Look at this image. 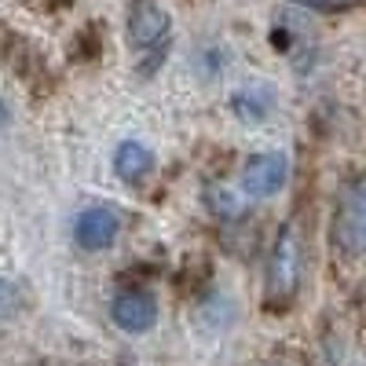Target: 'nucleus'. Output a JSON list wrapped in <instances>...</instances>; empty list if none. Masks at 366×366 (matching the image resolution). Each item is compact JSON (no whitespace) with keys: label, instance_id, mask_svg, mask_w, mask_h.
Returning a JSON list of instances; mask_svg holds the SVG:
<instances>
[{"label":"nucleus","instance_id":"1","mask_svg":"<svg viewBox=\"0 0 366 366\" xmlns=\"http://www.w3.org/2000/svg\"><path fill=\"white\" fill-rule=\"evenodd\" d=\"M300 274H304V238H300V227L290 220L279 231L267 257V300L271 304L293 300L300 290Z\"/></svg>","mask_w":366,"mask_h":366},{"label":"nucleus","instance_id":"2","mask_svg":"<svg viewBox=\"0 0 366 366\" xmlns=\"http://www.w3.org/2000/svg\"><path fill=\"white\" fill-rule=\"evenodd\" d=\"M333 246L345 257H366V176H355L341 187L333 209Z\"/></svg>","mask_w":366,"mask_h":366},{"label":"nucleus","instance_id":"4","mask_svg":"<svg viewBox=\"0 0 366 366\" xmlns=\"http://www.w3.org/2000/svg\"><path fill=\"white\" fill-rule=\"evenodd\" d=\"M286 176H290V162L286 154H253L242 169V187L253 198H267V194H279L286 187Z\"/></svg>","mask_w":366,"mask_h":366},{"label":"nucleus","instance_id":"8","mask_svg":"<svg viewBox=\"0 0 366 366\" xmlns=\"http://www.w3.org/2000/svg\"><path fill=\"white\" fill-rule=\"evenodd\" d=\"M19 308H22V293L15 290V282L0 279V319H4V315H15Z\"/></svg>","mask_w":366,"mask_h":366},{"label":"nucleus","instance_id":"10","mask_svg":"<svg viewBox=\"0 0 366 366\" xmlns=\"http://www.w3.org/2000/svg\"><path fill=\"white\" fill-rule=\"evenodd\" d=\"M4 121H8V107H4V99H0V129H4Z\"/></svg>","mask_w":366,"mask_h":366},{"label":"nucleus","instance_id":"5","mask_svg":"<svg viewBox=\"0 0 366 366\" xmlns=\"http://www.w3.org/2000/svg\"><path fill=\"white\" fill-rule=\"evenodd\" d=\"M169 37V15L154 0H132L129 8V41L136 48H158Z\"/></svg>","mask_w":366,"mask_h":366},{"label":"nucleus","instance_id":"3","mask_svg":"<svg viewBox=\"0 0 366 366\" xmlns=\"http://www.w3.org/2000/svg\"><path fill=\"white\" fill-rule=\"evenodd\" d=\"M117 234H121V217L110 205H92L74 220V242L88 253L110 249L117 242Z\"/></svg>","mask_w":366,"mask_h":366},{"label":"nucleus","instance_id":"7","mask_svg":"<svg viewBox=\"0 0 366 366\" xmlns=\"http://www.w3.org/2000/svg\"><path fill=\"white\" fill-rule=\"evenodd\" d=\"M114 172L125 179V183H143L150 172H154V154L136 143V139H125L117 150H114Z\"/></svg>","mask_w":366,"mask_h":366},{"label":"nucleus","instance_id":"6","mask_svg":"<svg viewBox=\"0 0 366 366\" xmlns=\"http://www.w3.org/2000/svg\"><path fill=\"white\" fill-rule=\"evenodd\" d=\"M110 315L125 333H147L158 319V304L143 290H121L110 304Z\"/></svg>","mask_w":366,"mask_h":366},{"label":"nucleus","instance_id":"9","mask_svg":"<svg viewBox=\"0 0 366 366\" xmlns=\"http://www.w3.org/2000/svg\"><path fill=\"white\" fill-rule=\"evenodd\" d=\"M293 4H300V8H315V11H326V8L337 4V0H293Z\"/></svg>","mask_w":366,"mask_h":366}]
</instances>
